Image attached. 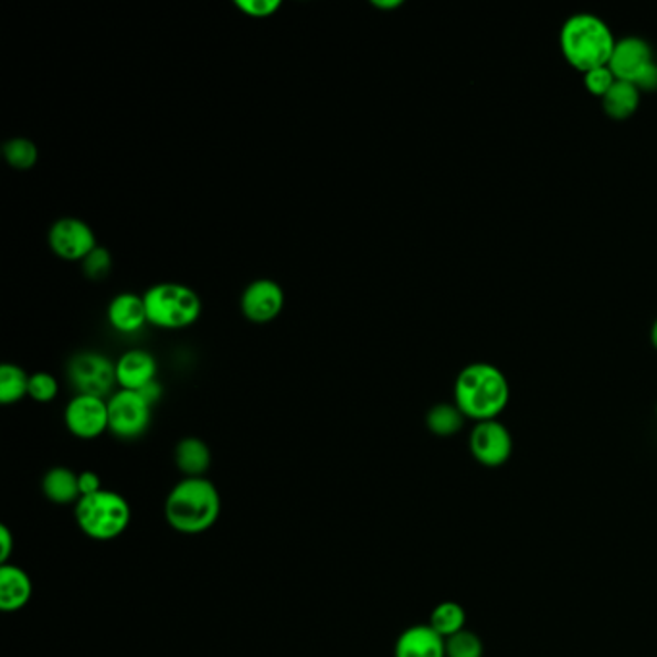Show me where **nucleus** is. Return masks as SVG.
I'll use <instances>...</instances> for the list:
<instances>
[{"instance_id":"9b49d317","label":"nucleus","mask_w":657,"mask_h":657,"mask_svg":"<svg viewBox=\"0 0 657 657\" xmlns=\"http://www.w3.org/2000/svg\"><path fill=\"white\" fill-rule=\"evenodd\" d=\"M469 447L476 462L484 467L496 469L509 462L513 454V438L506 424L499 423L498 418L484 421L476 423L470 432Z\"/></svg>"},{"instance_id":"6e6552de","label":"nucleus","mask_w":657,"mask_h":657,"mask_svg":"<svg viewBox=\"0 0 657 657\" xmlns=\"http://www.w3.org/2000/svg\"><path fill=\"white\" fill-rule=\"evenodd\" d=\"M151 418L152 407L139 392L118 390L108 398V432L116 438H141L149 431Z\"/></svg>"},{"instance_id":"393cba45","label":"nucleus","mask_w":657,"mask_h":657,"mask_svg":"<svg viewBox=\"0 0 657 657\" xmlns=\"http://www.w3.org/2000/svg\"><path fill=\"white\" fill-rule=\"evenodd\" d=\"M30 395L31 400L38 403H51L56 400L59 395V382L53 374L49 372H35L30 377Z\"/></svg>"},{"instance_id":"c85d7f7f","label":"nucleus","mask_w":657,"mask_h":657,"mask_svg":"<svg viewBox=\"0 0 657 657\" xmlns=\"http://www.w3.org/2000/svg\"><path fill=\"white\" fill-rule=\"evenodd\" d=\"M105 490L103 488V480L95 470H84L80 473V491H82V498L85 496H93L97 491Z\"/></svg>"},{"instance_id":"5701e85b","label":"nucleus","mask_w":657,"mask_h":657,"mask_svg":"<svg viewBox=\"0 0 657 657\" xmlns=\"http://www.w3.org/2000/svg\"><path fill=\"white\" fill-rule=\"evenodd\" d=\"M2 155L10 167L25 172L38 165L39 149L28 137H12L2 147Z\"/></svg>"},{"instance_id":"c756f323","label":"nucleus","mask_w":657,"mask_h":657,"mask_svg":"<svg viewBox=\"0 0 657 657\" xmlns=\"http://www.w3.org/2000/svg\"><path fill=\"white\" fill-rule=\"evenodd\" d=\"M15 538L12 530L8 529L7 524L0 527V563L8 565L10 558L14 553Z\"/></svg>"},{"instance_id":"f257e3e1","label":"nucleus","mask_w":657,"mask_h":657,"mask_svg":"<svg viewBox=\"0 0 657 657\" xmlns=\"http://www.w3.org/2000/svg\"><path fill=\"white\" fill-rule=\"evenodd\" d=\"M220 513L222 498L219 488L206 476L182 478L165 499L168 527L186 537H197L211 530L219 522Z\"/></svg>"},{"instance_id":"dca6fc26","label":"nucleus","mask_w":657,"mask_h":657,"mask_svg":"<svg viewBox=\"0 0 657 657\" xmlns=\"http://www.w3.org/2000/svg\"><path fill=\"white\" fill-rule=\"evenodd\" d=\"M33 597V581L22 566L8 563L0 566V610L4 613L22 612Z\"/></svg>"},{"instance_id":"aec40b11","label":"nucleus","mask_w":657,"mask_h":657,"mask_svg":"<svg viewBox=\"0 0 657 657\" xmlns=\"http://www.w3.org/2000/svg\"><path fill=\"white\" fill-rule=\"evenodd\" d=\"M467 416L463 415L455 403H438L428 411L426 415V426L434 436L439 438H449L462 431Z\"/></svg>"},{"instance_id":"ddd939ff","label":"nucleus","mask_w":657,"mask_h":657,"mask_svg":"<svg viewBox=\"0 0 657 657\" xmlns=\"http://www.w3.org/2000/svg\"><path fill=\"white\" fill-rule=\"evenodd\" d=\"M159 364L157 359L145 349H131L116 361V380L120 390L139 392L145 385L157 380Z\"/></svg>"},{"instance_id":"4be33fe9","label":"nucleus","mask_w":657,"mask_h":657,"mask_svg":"<svg viewBox=\"0 0 657 657\" xmlns=\"http://www.w3.org/2000/svg\"><path fill=\"white\" fill-rule=\"evenodd\" d=\"M465 623H467V613L463 610L462 604L457 602H442L436 605L431 613V625L442 638H449V636L457 635L465 630Z\"/></svg>"},{"instance_id":"1a4fd4ad","label":"nucleus","mask_w":657,"mask_h":657,"mask_svg":"<svg viewBox=\"0 0 657 657\" xmlns=\"http://www.w3.org/2000/svg\"><path fill=\"white\" fill-rule=\"evenodd\" d=\"M46 237L54 255L70 263H76V261L84 263V258L98 247L97 235L93 232V227L76 216L56 220Z\"/></svg>"},{"instance_id":"a211bd4d","label":"nucleus","mask_w":657,"mask_h":657,"mask_svg":"<svg viewBox=\"0 0 657 657\" xmlns=\"http://www.w3.org/2000/svg\"><path fill=\"white\" fill-rule=\"evenodd\" d=\"M174 463L183 478H203L211 469V447L195 436L182 438L174 449Z\"/></svg>"},{"instance_id":"a878e982","label":"nucleus","mask_w":657,"mask_h":657,"mask_svg":"<svg viewBox=\"0 0 657 657\" xmlns=\"http://www.w3.org/2000/svg\"><path fill=\"white\" fill-rule=\"evenodd\" d=\"M82 265H84V274L89 280H103L113 268V255L106 247L98 245L84 258Z\"/></svg>"},{"instance_id":"423d86ee","label":"nucleus","mask_w":657,"mask_h":657,"mask_svg":"<svg viewBox=\"0 0 657 657\" xmlns=\"http://www.w3.org/2000/svg\"><path fill=\"white\" fill-rule=\"evenodd\" d=\"M610 68L621 82L636 85L640 93L657 92V61L654 49L638 35L617 39Z\"/></svg>"},{"instance_id":"2eb2a0df","label":"nucleus","mask_w":657,"mask_h":657,"mask_svg":"<svg viewBox=\"0 0 657 657\" xmlns=\"http://www.w3.org/2000/svg\"><path fill=\"white\" fill-rule=\"evenodd\" d=\"M393 657H446V638L431 625H413L401 633Z\"/></svg>"},{"instance_id":"412c9836","label":"nucleus","mask_w":657,"mask_h":657,"mask_svg":"<svg viewBox=\"0 0 657 657\" xmlns=\"http://www.w3.org/2000/svg\"><path fill=\"white\" fill-rule=\"evenodd\" d=\"M30 393V377L18 364H0V403L14 405Z\"/></svg>"},{"instance_id":"6ab92c4d","label":"nucleus","mask_w":657,"mask_h":657,"mask_svg":"<svg viewBox=\"0 0 657 657\" xmlns=\"http://www.w3.org/2000/svg\"><path fill=\"white\" fill-rule=\"evenodd\" d=\"M640 98L643 93L636 85L617 80L602 98V106H604V113L613 120H628L638 110Z\"/></svg>"},{"instance_id":"7ed1b4c3","label":"nucleus","mask_w":657,"mask_h":657,"mask_svg":"<svg viewBox=\"0 0 657 657\" xmlns=\"http://www.w3.org/2000/svg\"><path fill=\"white\" fill-rule=\"evenodd\" d=\"M615 45L617 39L613 35L612 28L600 15L579 12L569 15L561 25V53L565 61L582 74L600 66H607Z\"/></svg>"},{"instance_id":"f3484780","label":"nucleus","mask_w":657,"mask_h":657,"mask_svg":"<svg viewBox=\"0 0 657 657\" xmlns=\"http://www.w3.org/2000/svg\"><path fill=\"white\" fill-rule=\"evenodd\" d=\"M41 490L54 506H76L82 499L80 473H74L68 467H53L43 476Z\"/></svg>"},{"instance_id":"9d476101","label":"nucleus","mask_w":657,"mask_h":657,"mask_svg":"<svg viewBox=\"0 0 657 657\" xmlns=\"http://www.w3.org/2000/svg\"><path fill=\"white\" fill-rule=\"evenodd\" d=\"M64 424L77 439H97L108 432V400L74 395L64 409Z\"/></svg>"},{"instance_id":"0eeeda50","label":"nucleus","mask_w":657,"mask_h":657,"mask_svg":"<svg viewBox=\"0 0 657 657\" xmlns=\"http://www.w3.org/2000/svg\"><path fill=\"white\" fill-rule=\"evenodd\" d=\"M68 382L76 390V395H93L108 400L114 393L116 363L98 351H80L70 359Z\"/></svg>"},{"instance_id":"2f4dec72","label":"nucleus","mask_w":657,"mask_h":657,"mask_svg":"<svg viewBox=\"0 0 657 657\" xmlns=\"http://www.w3.org/2000/svg\"><path fill=\"white\" fill-rule=\"evenodd\" d=\"M403 0H372V7L380 8V10H393L400 8Z\"/></svg>"},{"instance_id":"7c9ffc66","label":"nucleus","mask_w":657,"mask_h":657,"mask_svg":"<svg viewBox=\"0 0 657 657\" xmlns=\"http://www.w3.org/2000/svg\"><path fill=\"white\" fill-rule=\"evenodd\" d=\"M139 393L144 395V400L155 407L157 403H159L160 398H162V385H160L159 380H155L151 384L145 385L144 390H139Z\"/></svg>"},{"instance_id":"4468645a","label":"nucleus","mask_w":657,"mask_h":657,"mask_svg":"<svg viewBox=\"0 0 657 657\" xmlns=\"http://www.w3.org/2000/svg\"><path fill=\"white\" fill-rule=\"evenodd\" d=\"M106 318L110 328L124 336L144 330V326L149 325L144 295L131 294V292L116 295L113 301L108 303Z\"/></svg>"},{"instance_id":"20e7f679","label":"nucleus","mask_w":657,"mask_h":657,"mask_svg":"<svg viewBox=\"0 0 657 657\" xmlns=\"http://www.w3.org/2000/svg\"><path fill=\"white\" fill-rule=\"evenodd\" d=\"M77 529L95 542H113L129 529L131 507L128 499L114 490L85 496L74 506Z\"/></svg>"},{"instance_id":"b1692460","label":"nucleus","mask_w":657,"mask_h":657,"mask_svg":"<svg viewBox=\"0 0 657 657\" xmlns=\"http://www.w3.org/2000/svg\"><path fill=\"white\" fill-rule=\"evenodd\" d=\"M484 644L478 635L470 630H462L446 638V657H483Z\"/></svg>"},{"instance_id":"f03ea898","label":"nucleus","mask_w":657,"mask_h":657,"mask_svg":"<svg viewBox=\"0 0 657 657\" xmlns=\"http://www.w3.org/2000/svg\"><path fill=\"white\" fill-rule=\"evenodd\" d=\"M509 382L496 364L470 363L455 378V405L475 421H496L509 403Z\"/></svg>"},{"instance_id":"473e14b6","label":"nucleus","mask_w":657,"mask_h":657,"mask_svg":"<svg viewBox=\"0 0 657 657\" xmlns=\"http://www.w3.org/2000/svg\"><path fill=\"white\" fill-rule=\"evenodd\" d=\"M650 341L651 346L657 349V318L654 320V325H651Z\"/></svg>"},{"instance_id":"f8f14e48","label":"nucleus","mask_w":657,"mask_h":657,"mask_svg":"<svg viewBox=\"0 0 657 657\" xmlns=\"http://www.w3.org/2000/svg\"><path fill=\"white\" fill-rule=\"evenodd\" d=\"M284 305H286L284 289L278 282L271 278L251 282L250 286L243 289L242 301H240L243 317L255 325L273 322L274 318L280 317Z\"/></svg>"},{"instance_id":"72a5a7b5","label":"nucleus","mask_w":657,"mask_h":657,"mask_svg":"<svg viewBox=\"0 0 657 657\" xmlns=\"http://www.w3.org/2000/svg\"><path fill=\"white\" fill-rule=\"evenodd\" d=\"M656 413H657V409H656Z\"/></svg>"},{"instance_id":"cd10ccee","label":"nucleus","mask_w":657,"mask_h":657,"mask_svg":"<svg viewBox=\"0 0 657 657\" xmlns=\"http://www.w3.org/2000/svg\"><path fill=\"white\" fill-rule=\"evenodd\" d=\"M235 8L250 18H271L282 8L280 0H235Z\"/></svg>"},{"instance_id":"bb28decb","label":"nucleus","mask_w":657,"mask_h":657,"mask_svg":"<svg viewBox=\"0 0 657 657\" xmlns=\"http://www.w3.org/2000/svg\"><path fill=\"white\" fill-rule=\"evenodd\" d=\"M615 82H617V77H615L612 68H610V64L590 70V72L584 74V87L594 97L604 98L605 93L612 89Z\"/></svg>"},{"instance_id":"39448f33","label":"nucleus","mask_w":657,"mask_h":657,"mask_svg":"<svg viewBox=\"0 0 657 657\" xmlns=\"http://www.w3.org/2000/svg\"><path fill=\"white\" fill-rule=\"evenodd\" d=\"M149 325L162 330H183L195 325L203 301L195 289L178 282H160L144 294Z\"/></svg>"}]
</instances>
